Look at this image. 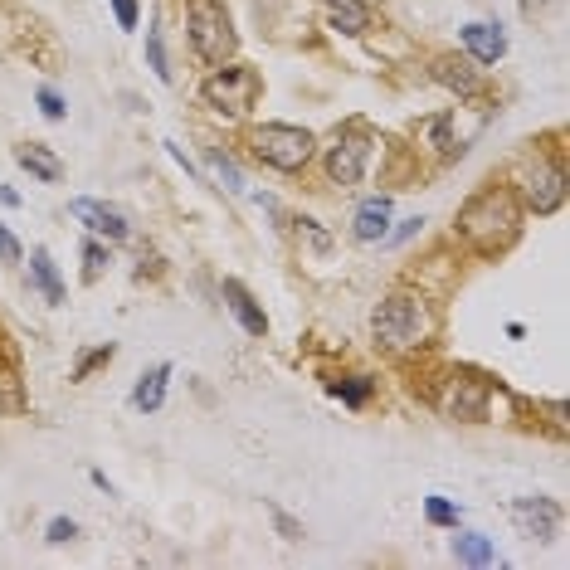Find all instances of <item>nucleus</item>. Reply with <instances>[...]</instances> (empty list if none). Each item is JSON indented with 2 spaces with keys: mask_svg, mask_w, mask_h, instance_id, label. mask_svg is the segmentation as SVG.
I'll return each instance as SVG.
<instances>
[{
  "mask_svg": "<svg viewBox=\"0 0 570 570\" xmlns=\"http://www.w3.org/2000/svg\"><path fill=\"white\" fill-rule=\"evenodd\" d=\"M35 98H39V113L49 117V122H64V117H69V108H64V98H59V93H54V88H49V83H44V88H39Z\"/></svg>",
  "mask_w": 570,
  "mask_h": 570,
  "instance_id": "bb28decb",
  "label": "nucleus"
},
{
  "mask_svg": "<svg viewBox=\"0 0 570 570\" xmlns=\"http://www.w3.org/2000/svg\"><path fill=\"white\" fill-rule=\"evenodd\" d=\"M371 390H376V380L371 376H346V380H332V395H342L351 410H361L366 400H371Z\"/></svg>",
  "mask_w": 570,
  "mask_h": 570,
  "instance_id": "412c9836",
  "label": "nucleus"
},
{
  "mask_svg": "<svg viewBox=\"0 0 570 570\" xmlns=\"http://www.w3.org/2000/svg\"><path fill=\"white\" fill-rule=\"evenodd\" d=\"M30 278H35V288L44 293V303H64V283H59V268H54V259L44 254V249H35L30 254Z\"/></svg>",
  "mask_w": 570,
  "mask_h": 570,
  "instance_id": "6ab92c4d",
  "label": "nucleus"
},
{
  "mask_svg": "<svg viewBox=\"0 0 570 570\" xmlns=\"http://www.w3.org/2000/svg\"><path fill=\"white\" fill-rule=\"evenodd\" d=\"M273 522H278V532L288 536V541H298V536H303V527H298V522H293L288 512H278V507H273Z\"/></svg>",
  "mask_w": 570,
  "mask_h": 570,
  "instance_id": "72a5a7b5",
  "label": "nucleus"
},
{
  "mask_svg": "<svg viewBox=\"0 0 570 570\" xmlns=\"http://www.w3.org/2000/svg\"><path fill=\"white\" fill-rule=\"evenodd\" d=\"M0 205H20V195H15L10 186H0Z\"/></svg>",
  "mask_w": 570,
  "mask_h": 570,
  "instance_id": "f704fd0d",
  "label": "nucleus"
},
{
  "mask_svg": "<svg viewBox=\"0 0 570 570\" xmlns=\"http://www.w3.org/2000/svg\"><path fill=\"white\" fill-rule=\"evenodd\" d=\"M205 166H210V171H215V176L225 181L229 195H244V176H239V166H234V161H229L225 152H205Z\"/></svg>",
  "mask_w": 570,
  "mask_h": 570,
  "instance_id": "4be33fe9",
  "label": "nucleus"
},
{
  "mask_svg": "<svg viewBox=\"0 0 570 570\" xmlns=\"http://www.w3.org/2000/svg\"><path fill=\"white\" fill-rule=\"evenodd\" d=\"M390 215H395L390 195H371V200L356 205V215H351V234H356L361 244H380V239L390 234Z\"/></svg>",
  "mask_w": 570,
  "mask_h": 570,
  "instance_id": "f8f14e48",
  "label": "nucleus"
},
{
  "mask_svg": "<svg viewBox=\"0 0 570 570\" xmlns=\"http://www.w3.org/2000/svg\"><path fill=\"white\" fill-rule=\"evenodd\" d=\"M532 5H536V0H522V10H532Z\"/></svg>",
  "mask_w": 570,
  "mask_h": 570,
  "instance_id": "c9c22d12",
  "label": "nucleus"
},
{
  "mask_svg": "<svg viewBox=\"0 0 570 570\" xmlns=\"http://www.w3.org/2000/svg\"><path fill=\"white\" fill-rule=\"evenodd\" d=\"M322 5H327V20H332L337 35H366V30H371L366 0H322Z\"/></svg>",
  "mask_w": 570,
  "mask_h": 570,
  "instance_id": "dca6fc26",
  "label": "nucleus"
},
{
  "mask_svg": "<svg viewBox=\"0 0 570 570\" xmlns=\"http://www.w3.org/2000/svg\"><path fill=\"white\" fill-rule=\"evenodd\" d=\"M220 293H225V307L239 317V327H244L249 337H264V332H268V317H264V307L254 303V293H249L239 278H225V288H220Z\"/></svg>",
  "mask_w": 570,
  "mask_h": 570,
  "instance_id": "4468645a",
  "label": "nucleus"
},
{
  "mask_svg": "<svg viewBox=\"0 0 570 570\" xmlns=\"http://www.w3.org/2000/svg\"><path fill=\"white\" fill-rule=\"evenodd\" d=\"M517 229H522V200L507 186L473 190V195L463 200V210H458V234H463L473 249H483V254L507 249V244L517 239Z\"/></svg>",
  "mask_w": 570,
  "mask_h": 570,
  "instance_id": "f257e3e1",
  "label": "nucleus"
},
{
  "mask_svg": "<svg viewBox=\"0 0 570 570\" xmlns=\"http://www.w3.org/2000/svg\"><path fill=\"white\" fill-rule=\"evenodd\" d=\"M186 39L200 64H225L234 54V25L225 0H186Z\"/></svg>",
  "mask_w": 570,
  "mask_h": 570,
  "instance_id": "20e7f679",
  "label": "nucleus"
},
{
  "mask_svg": "<svg viewBox=\"0 0 570 570\" xmlns=\"http://www.w3.org/2000/svg\"><path fill=\"white\" fill-rule=\"evenodd\" d=\"M429 78H434L439 88L458 93V98H478V93H483V74L473 69V59H458V54H439V59L429 64Z\"/></svg>",
  "mask_w": 570,
  "mask_h": 570,
  "instance_id": "9d476101",
  "label": "nucleus"
},
{
  "mask_svg": "<svg viewBox=\"0 0 570 570\" xmlns=\"http://www.w3.org/2000/svg\"><path fill=\"white\" fill-rule=\"evenodd\" d=\"M419 229H424V220H419V215H415V220H405V225L395 229V234H385V239H390V244H405V239H415Z\"/></svg>",
  "mask_w": 570,
  "mask_h": 570,
  "instance_id": "473e14b6",
  "label": "nucleus"
},
{
  "mask_svg": "<svg viewBox=\"0 0 570 570\" xmlns=\"http://www.w3.org/2000/svg\"><path fill=\"white\" fill-rule=\"evenodd\" d=\"M249 147H254V156L264 166L283 171V176H298L307 161L317 156V137L307 127H293V122H259L249 132Z\"/></svg>",
  "mask_w": 570,
  "mask_h": 570,
  "instance_id": "7ed1b4c3",
  "label": "nucleus"
},
{
  "mask_svg": "<svg viewBox=\"0 0 570 570\" xmlns=\"http://www.w3.org/2000/svg\"><path fill=\"white\" fill-rule=\"evenodd\" d=\"M463 49H468L473 64H497L507 54V35L493 20H473V25H463Z\"/></svg>",
  "mask_w": 570,
  "mask_h": 570,
  "instance_id": "ddd939ff",
  "label": "nucleus"
},
{
  "mask_svg": "<svg viewBox=\"0 0 570 570\" xmlns=\"http://www.w3.org/2000/svg\"><path fill=\"white\" fill-rule=\"evenodd\" d=\"M69 215H74V220H83V225H88V234H98V239H108V244H122V239L132 234V225H127V215H122V210L103 205V200H88V195L69 200Z\"/></svg>",
  "mask_w": 570,
  "mask_h": 570,
  "instance_id": "6e6552de",
  "label": "nucleus"
},
{
  "mask_svg": "<svg viewBox=\"0 0 570 570\" xmlns=\"http://www.w3.org/2000/svg\"><path fill=\"white\" fill-rule=\"evenodd\" d=\"M147 69H152L161 83H171V64H166V44H161V30H147Z\"/></svg>",
  "mask_w": 570,
  "mask_h": 570,
  "instance_id": "5701e85b",
  "label": "nucleus"
},
{
  "mask_svg": "<svg viewBox=\"0 0 570 570\" xmlns=\"http://www.w3.org/2000/svg\"><path fill=\"white\" fill-rule=\"evenodd\" d=\"M0 259H5V264H20V239L5 225H0Z\"/></svg>",
  "mask_w": 570,
  "mask_h": 570,
  "instance_id": "7c9ffc66",
  "label": "nucleus"
},
{
  "mask_svg": "<svg viewBox=\"0 0 570 570\" xmlns=\"http://www.w3.org/2000/svg\"><path fill=\"white\" fill-rule=\"evenodd\" d=\"M512 517H517V527L536 541H551L556 527H561V507L551 502V497H522V502H512Z\"/></svg>",
  "mask_w": 570,
  "mask_h": 570,
  "instance_id": "9b49d317",
  "label": "nucleus"
},
{
  "mask_svg": "<svg viewBox=\"0 0 570 570\" xmlns=\"http://www.w3.org/2000/svg\"><path fill=\"white\" fill-rule=\"evenodd\" d=\"M166 385H171V361H156L152 371H142V380H137L132 405H137L142 415H156V410H161V400H166Z\"/></svg>",
  "mask_w": 570,
  "mask_h": 570,
  "instance_id": "2eb2a0df",
  "label": "nucleus"
},
{
  "mask_svg": "<svg viewBox=\"0 0 570 570\" xmlns=\"http://www.w3.org/2000/svg\"><path fill=\"white\" fill-rule=\"evenodd\" d=\"M371 156H376V132H371L366 122H346L342 132L332 137V147L322 152L327 181H332V186H361Z\"/></svg>",
  "mask_w": 570,
  "mask_h": 570,
  "instance_id": "423d86ee",
  "label": "nucleus"
},
{
  "mask_svg": "<svg viewBox=\"0 0 570 570\" xmlns=\"http://www.w3.org/2000/svg\"><path fill=\"white\" fill-rule=\"evenodd\" d=\"M103 361H113V342L98 346V351H83V356H78V366H74V380H83L93 366H103Z\"/></svg>",
  "mask_w": 570,
  "mask_h": 570,
  "instance_id": "cd10ccee",
  "label": "nucleus"
},
{
  "mask_svg": "<svg viewBox=\"0 0 570 570\" xmlns=\"http://www.w3.org/2000/svg\"><path fill=\"white\" fill-rule=\"evenodd\" d=\"M546 415H551V424H556V434H566L570 429V410H566V400H551V405H546Z\"/></svg>",
  "mask_w": 570,
  "mask_h": 570,
  "instance_id": "2f4dec72",
  "label": "nucleus"
},
{
  "mask_svg": "<svg viewBox=\"0 0 570 570\" xmlns=\"http://www.w3.org/2000/svg\"><path fill=\"white\" fill-rule=\"evenodd\" d=\"M103 268H108V249H103V239H88V244H83V273L98 278Z\"/></svg>",
  "mask_w": 570,
  "mask_h": 570,
  "instance_id": "a878e982",
  "label": "nucleus"
},
{
  "mask_svg": "<svg viewBox=\"0 0 570 570\" xmlns=\"http://www.w3.org/2000/svg\"><path fill=\"white\" fill-rule=\"evenodd\" d=\"M44 536H49L54 546H64V541H74V536H78V522H74V517H54V522H49V532H44Z\"/></svg>",
  "mask_w": 570,
  "mask_h": 570,
  "instance_id": "c85d7f7f",
  "label": "nucleus"
},
{
  "mask_svg": "<svg viewBox=\"0 0 570 570\" xmlns=\"http://www.w3.org/2000/svg\"><path fill=\"white\" fill-rule=\"evenodd\" d=\"M15 161H20L30 176H39L44 186H54V181L64 176V161L49 152V147H39V142H30V147H15Z\"/></svg>",
  "mask_w": 570,
  "mask_h": 570,
  "instance_id": "f3484780",
  "label": "nucleus"
},
{
  "mask_svg": "<svg viewBox=\"0 0 570 570\" xmlns=\"http://www.w3.org/2000/svg\"><path fill=\"white\" fill-rule=\"evenodd\" d=\"M117 30H137V0H113Z\"/></svg>",
  "mask_w": 570,
  "mask_h": 570,
  "instance_id": "c756f323",
  "label": "nucleus"
},
{
  "mask_svg": "<svg viewBox=\"0 0 570 570\" xmlns=\"http://www.w3.org/2000/svg\"><path fill=\"white\" fill-rule=\"evenodd\" d=\"M259 93H264V78H259V69H249V64H225V69H215V74L205 78V88H200V98L215 113H229V117H244L259 103Z\"/></svg>",
  "mask_w": 570,
  "mask_h": 570,
  "instance_id": "0eeeda50",
  "label": "nucleus"
},
{
  "mask_svg": "<svg viewBox=\"0 0 570 570\" xmlns=\"http://www.w3.org/2000/svg\"><path fill=\"white\" fill-rule=\"evenodd\" d=\"M371 332L390 356H410V351H424L429 337H434V312L415 293H390L371 312Z\"/></svg>",
  "mask_w": 570,
  "mask_h": 570,
  "instance_id": "f03ea898",
  "label": "nucleus"
},
{
  "mask_svg": "<svg viewBox=\"0 0 570 570\" xmlns=\"http://www.w3.org/2000/svg\"><path fill=\"white\" fill-rule=\"evenodd\" d=\"M439 405H444V415L478 424V419H488V385H483V380H473V376H454Z\"/></svg>",
  "mask_w": 570,
  "mask_h": 570,
  "instance_id": "1a4fd4ad",
  "label": "nucleus"
},
{
  "mask_svg": "<svg viewBox=\"0 0 570 570\" xmlns=\"http://www.w3.org/2000/svg\"><path fill=\"white\" fill-rule=\"evenodd\" d=\"M25 405V395H20V380H15V371L0 361V410H20Z\"/></svg>",
  "mask_w": 570,
  "mask_h": 570,
  "instance_id": "393cba45",
  "label": "nucleus"
},
{
  "mask_svg": "<svg viewBox=\"0 0 570 570\" xmlns=\"http://www.w3.org/2000/svg\"><path fill=\"white\" fill-rule=\"evenodd\" d=\"M512 195L532 210V215H551L566 205V166L556 156H522L517 161V181H512Z\"/></svg>",
  "mask_w": 570,
  "mask_h": 570,
  "instance_id": "39448f33",
  "label": "nucleus"
},
{
  "mask_svg": "<svg viewBox=\"0 0 570 570\" xmlns=\"http://www.w3.org/2000/svg\"><path fill=\"white\" fill-rule=\"evenodd\" d=\"M424 517H429L434 527H458V507L449 497H424Z\"/></svg>",
  "mask_w": 570,
  "mask_h": 570,
  "instance_id": "b1692460",
  "label": "nucleus"
},
{
  "mask_svg": "<svg viewBox=\"0 0 570 570\" xmlns=\"http://www.w3.org/2000/svg\"><path fill=\"white\" fill-rule=\"evenodd\" d=\"M449 127H454V117H449V113H444V117H429V122H419V137H429L439 156H458L463 147L449 137Z\"/></svg>",
  "mask_w": 570,
  "mask_h": 570,
  "instance_id": "aec40b11",
  "label": "nucleus"
},
{
  "mask_svg": "<svg viewBox=\"0 0 570 570\" xmlns=\"http://www.w3.org/2000/svg\"><path fill=\"white\" fill-rule=\"evenodd\" d=\"M454 561H458V566H497V546H493V536L458 532V536H454Z\"/></svg>",
  "mask_w": 570,
  "mask_h": 570,
  "instance_id": "a211bd4d",
  "label": "nucleus"
}]
</instances>
